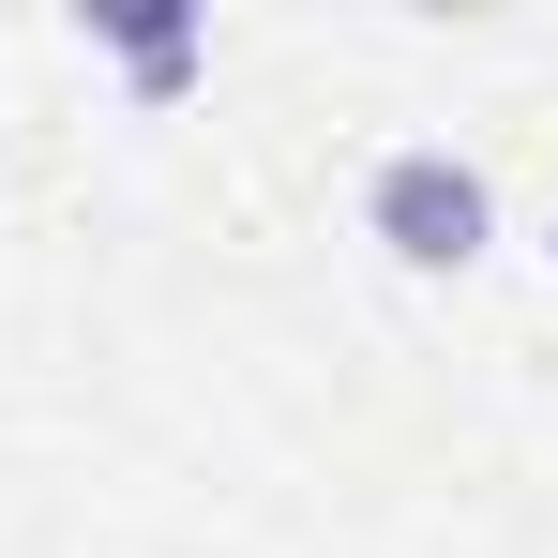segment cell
I'll list each match as a JSON object with an SVG mask.
<instances>
[{
	"instance_id": "1",
	"label": "cell",
	"mask_w": 558,
	"mask_h": 558,
	"mask_svg": "<svg viewBox=\"0 0 558 558\" xmlns=\"http://www.w3.org/2000/svg\"><path fill=\"white\" fill-rule=\"evenodd\" d=\"M363 242H392L408 272H468V257L498 242L483 151H453V136H392V151L363 167Z\"/></svg>"
},
{
	"instance_id": "2",
	"label": "cell",
	"mask_w": 558,
	"mask_h": 558,
	"mask_svg": "<svg viewBox=\"0 0 558 558\" xmlns=\"http://www.w3.org/2000/svg\"><path fill=\"white\" fill-rule=\"evenodd\" d=\"M92 46L136 76V92H196V76H211V31H196L182 0H106V15H92Z\"/></svg>"
},
{
	"instance_id": "3",
	"label": "cell",
	"mask_w": 558,
	"mask_h": 558,
	"mask_svg": "<svg viewBox=\"0 0 558 558\" xmlns=\"http://www.w3.org/2000/svg\"><path fill=\"white\" fill-rule=\"evenodd\" d=\"M544 257H558V227H544Z\"/></svg>"
}]
</instances>
